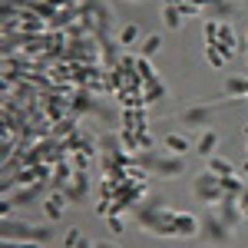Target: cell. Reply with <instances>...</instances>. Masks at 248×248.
Masks as SVG:
<instances>
[{"label":"cell","instance_id":"6da1fadb","mask_svg":"<svg viewBox=\"0 0 248 248\" xmlns=\"http://www.w3.org/2000/svg\"><path fill=\"white\" fill-rule=\"evenodd\" d=\"M136 166H142L146 172H153L155 179H172V175H179V172L186 169V159L182 155H153V153H139L136 155Z\"/></svg>","mask_w":248,"mask_h":248},{"label":"cell","instance_id":"7a4b0ae2","mask_svg":"<svg viewBox=\"0 0 248 248\" xmlns=\"http://www.w3.org/2000/svg\"><path fill=\"white\" fill-rule=\"evenodd\" d=\"M3 238H20V242H50L53 238V232L50 225H27V222H10V218H3Z\"/></svg>","mask_w":248,"mask_h":248},{"label":"cell","instance_id":"3957f363","mask_svg":"<svg viewBox=\"0 0 248 248\" xmlns=\"http://www.w3.org/2000/svg\"><path fill=\"white\" fill-rule=\"evenodd\" d=\"M192 192H195V199H202L205 205L222 202V199H225V192H222V175H215V172H202V175L192 182Z\"/></svg>","mask_w":248,"mask_h":248},{"label":"cell","instance_id":"277c9868","mask_svg":"<svg viewBox=\"0 0 248 248\" xmlns=\"http://www.w3.org/2000/svg\"><path fill=\"white\" fill-rule=\"evenodd\" d=\"M90 186H93V182H90V175L77 169L73 175H70V179H66V182H63V186H60V192L66 195V202H73V205H83V202L90 199Z\"/></svg>","mask_w":248,"mask_h":248},{"label":"cell","instance_id":"5b68a950","mask_svg":"<svg viewBox=\"0 0 248 248\" xmlns=\"http://www.w3.org/2000/svg\"><path fill=\"white\" fill-rule=\"evenodd\" d=\"M232 232H235V229H229L215 212H209V215H205V222H202V235H205V242H209V245H225V242L232 238Z\"/></svg>","mask_w":248,"mask_h":248},{"label":"cell","instance_id":"8992f818","mask_svg":"<svg viewBox=\"0 0 248 248\" xmlns=\"http://www.w3.org/2000/svg\"><path fill=\"white\" fill-rule=\"evenodd\" d=\"M212 212H215L229 229L238 225V218H245V215H242V205H238V199H232V195H225L222 202H215V209H212Z\"/></svg>","mask_w":248,"mask_h":248},{"label":"cell","instance_id":"52a82bcc","mask_svg":"<svg viewBox=\"0 0 248 248\" xmlns=\"http://www.w3.org/2000/svg\"><path fill=\"white\" fill-rule=\"evenodd\" d=\"M40 205H43V215H46L50 222H57L60 215H63V205H66V195H63L60 189H50V192H46V199H43Z\"/></svg>","mask_w":248,"mask_h":248},{"label":"cell","instance_id":"ba28073f","mask_svg":"<svg viewBox=\"0 0 248 248\" xmlns=\"http://www.w3.org/2000/svg\"><path fill=\"white\" fill-rule=\"evenodd\" d=\"M199 232H202V222L192 212H175V235L189 238V235H199Z\"/></svg>","mask_w":248,"mask_h":248},{"label":"cell","instance_id":"9c48e42d","mask_svg":"<svg viewBox=\"0 0 248 248\" xmlns=\"http://www.w3.org/2000/svg\"><path fill=\"white\" fill-rule=\"evenodd\" d=\"M123 129L146 133V129H149V123H146V109H123Z\"/></svg>","mask_w":248,"mask_h":248},{"label":"cell","instance_id":"30bf717a","mask_svg":"<svg viewBox=\"0 0 248 248\" xmlns=\"http://www.w3.org/2000/svg\"><path fill=\"white\" fill-rule=\"evenodd\" d=\"M215 146H218V133L215 129H205V133L199 136V142H195V153L209 159V155H215Z\"/></svg>","mask_w":248,"mask_h":248},{"label":"cell","instance_id":"8fae6325","mask_svg":"<svg viewBox=\"0 0 248 248\" xmlns=\"http://www.w3.org/2000/svg\"><path fill=\"white\" fill-rule=\"evenodd\" d=\"M218 50L225 53V60H232V53H235V33L229 23H218Z\"/></svg>","mask_w":248,"mask_h":248},{"label":"cell","instance_id":"7c38bea8","mask_svg":"<svg viewBox=\"0 0 248 248\" xmlns=\"http://www.w3.org/2000/svg\"><path fill=\"white\" fill-rule=\"evenodd\" d=\"M205 119H209V109L205 106H192V109H186V113L179 116L182 126H205Z\"/></svg>","mask_w":248,"mask_h":248},{"label":"cell","instance_id":"4fadbf2b","mask_svg":"<svg viewBox=\"0 0 248 248\" xmlns=\"http://www.w3.org/2000/svg\"><path fill=\"white\" fill-rule=\"evenodd\" d=\"M162 142H166V149H169V153H175V155H182V153H189V149H192L189 139H186L182 133H169Z\"/></svg>","mask_w":248,"mask_h":248},{"label":"cell","instance_id":"5bb4252c","mask_svg":"<svg viewBox=\"0 0 248 248\" xmlns=\"http://www.w3.org/2000/svg\"><path fill=\"white\" fill-rule=\"evenodd\" d=\"M136 40H139V27H136V23H126V27L116 33V43H119V46H133Z\"/></svg>","mask_w":248,"mask_h":248},{"label":"cell","instance_id":"9a60e30c","mask_svg":"<svg viewBox=\"0 0 248 248\" xmlns=\"http://www.w3.org/2000/svg\"><path fill=\"white\" fill-rule=\"evenodd\" d=\"M166 96V86L155 79V83H142V99H146V106L149 103H155V99H162Z\"/></svg>","mask_w":248,"mask_h":248},{"label":"cell","instance_id":"2e32d148","mask_svg":"<svg viewBox=\"0 0 248 248\" xmlns=\"http://www.w3.org/2000/svg\"><path fill=\"white\" fill-rule=\"evenodd\" d=\"M162 23H166L169 30H179V27H182V14H179L175 3H166V10H162Z\"/></svg>","mask_w":248,"mask_h":248},{"label":"cell","instance_id":"e0dca14e","mask_svg":"<svg viewBox=\"0 0 248 248\" xmlns=\"http://www.w3.org/2000/svg\"><path fill=\"white\" fill-rule=\"evenodd\" d=\"M222 192L232 195V199H238V195L245 192V186H242V179H235V175H222Z\"/></svg>","mask_w":248,"mask_h":248},{"label":"cell","instance_id":"ac0fdd59","mask_svg":"<svg viewBox=\"0 0 248 248\" xmlns=\"http://www.w3.org/2000/svg\"><path fill=\"white\" fill-rule=\"evenodd\" d=\"M209 172H215V175H235V169H232V162H225V159H218V155H209Z\"/></svg>","mask_w":248,"mask_h":248},{"label":"cell","instance_id":"d6986e66","mask_svg":"<svg viewBox=\"0 0 248 248\" xmlns=\"http://www.w3.org/2000/svg\"><path fill=\"white\" fill-rule=\"evenodd\" d=\"M159 46H162V37H155V33H153V37H146V40H142V46H139V57L149 60L155 50H159Z\"/></svg>","mask_w":248,"mask_h":248},{"label":"cell","instance_id":"ffe728a7","mask_svg":"<svg viewBox=\"0 0 248 248\" xmlns=\"http://www.w3.org/2000/svg\"><path fill=\"white\" fill-rule=\"evenodd\" d=\"M229 93H235V96H248V79H245V77L229 79Z\"/></svg>","mask_w":248,"mask_h":248},{"label":"cell","instance_id":"44dd1931","mask_svg":"<svg viewBox=\"0 0 248 248\" xmlns=\"http://www.w3.org/2000/svg\"><path fill=\"white\" fill-rule=\"evenodd\" d=\"M205 60H209L212 66H222V63H225V53H222L218 46H209V43H205Z\"/></svg>","mask_w":248,"mask_h":248},{"label":"cell","instance_id":"7402d4cb","mask_svg":"<svg viewBox=\"0 0 248 248\" xmlns=\"http://www.w3.org/2000/svg\"><path fill=\"white\" fill-rule=\"evenodd\" d=\"M205 43L209 46H218V23L215 20H205Z\"/></svg>","mask_w":248,"mask_h":248},{"label":"cell","instance_id":"603a6c76","mask_svg":"<svg viewBox=\"0 0 248 248\" xmlns=\"http://www.w3.org/2000/svg\"><path fill=\"white\" fill-rule=\"evenodd\" d=\"M175 7H179V14H182V17H189V14H202V7H199V3H192V0H175Z\"/></svg>","mask_w":248,"mask_h":248},{"label":"cell","instance_id":"cb8c5ba5","mask_svg":"<svg viewBox=\"0 0 248 248\" xmlns=\"http://www.w3.org/2000/svg\"><path fill=\"white\" fill-rule=\"evenodd\" d=\"M0 248H40V242H20V238H3Z\"/></svg>","mask_w":248,"mask_h":248},{"label":"cell","instance_id":"d4e9b609","mask_svg":"<svg viewBox=\"0 0 248 248\" xmlns=\"http://www.w3.org/2000/svg\"><path fill=\"white\" fill-rule=\"evenodd\" d=\"M79 242H83V235H79V229H70V232H66V238H63V245H66V248H77Z\"/></svg>","mask_w":248,"mask_h":248},{"label":"cell","instance_id":"484cf974","mask_svg":"<svg viewBox=\"0 0 248 248\" xmlns=\"http://www.w3.org/2000/svg\"><path fill=\"white\" fill-rule=\"evenodd\" d=\"M139 146H142V153H146V149H153V136H149V133H139Z\"/></svg>","mask_w":248,"mask_h":248},{"label":"cell","instance_id":"4316f807","mask_svg":"<svg viewBox=\"0 0 248 248\" xmlns=\"http://www.w3.org/2000/svg\"><path fill=\"white\" fill-rule=\"evenodd\" d=\"M238 205H242V215H245V218H248V186H245V192L238 195Z\"/></svg>","mask_w":248,"mask_h":248},{"label":"cell","instance_id":"83f0119b","mask_svg":"<svg viewBox=\"0 0 248 248\" xmlns=\"http://www.w3.org/2000/svg\"><path fill=\"white\" fill-rule=\"evenodd\" d=\"M106 218H109V229L113 232H123V218L119 215H106Z\"/></svg>","mask_w":248,"mask_h":248},{"label":"cell","instance_id":"f1b7e54d","mask_svg":"<svg viewBox=\"0 0 248 248\" xmlns=\"http://www.w3.org/2000/svg\"><path fill=\"white\" fill-rule=\"evenodd\" d=\"M77 248H96V242H90V238H83V242H79Z\"/></svg>","mask_w":248,"mask_h":248},{"label":"cell","instance_id":"f546056e","mask_svg":"<svg viewBox=\"0 0 248 248\" xmlns=\"http://www.w3.org/2000/svg\"><path fill=\"white\" fill-rule=\"evenodd\" d=\"M96 248H119V245H113V242H96Z\"/></svg>","mask_w":248,"mask_h":248},{"label":"cell","instance_id":"4dcf8cb0","mask_svg":"<svg viewBox=\"0 0 248 248\" xmlns=\"http://www.w3.org/2000/svg\"><path fill=\"white\" fill-rule=\"evenodd\" d=\"M242 172H245V175H248V162H245V166H242Z\"/></svg>","mask_w":248,"mask_h":248},{"label":"cell","instance_id":"1f68e13d","mask_svg":"<svg viewBox=\"0 0 248 248\" xmlns=\"http://www.w3.org/2000/svg\"><path fill=\"white\" fill-rule=\"evenodd\" d=\"M245 136H248V126H245Z\"/></svg>","mask_w":248,"mask_h":248}]
</instances>
